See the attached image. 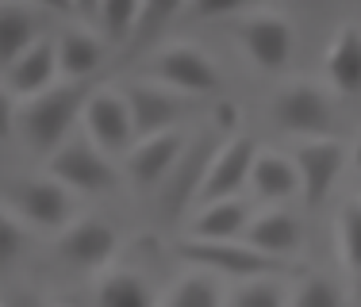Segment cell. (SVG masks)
Instances as JSON below:
<instances>
[{
    "mask_svg": "<svg viewBox=\"0 0 361 307\" xmlns=\"http://www.w3.org/2000/svg\"><path fill=\"white\" fill-rule=\"evenodd\" d=\"M0 307H4V303H0Z\"/></svg>",
    "mask_w": 361,
    "mask_h": 307,
    "instance_id": "cell-37",
    "label": "cell"
},
{
    "mask_svg": "<svg viewBox=\"0 0 361 307\" xmlns=\"http://www.w3.org/2000/svg\"><path fill=\"white\" fill-rule=\"evenodd\" d=\"M246 227H250V208L243 200H216L196 208V219L188 230L200 242H238Z\"/></svg>",
    "mask_w": 361,
    "mask_h": 307,
    "instance_id": "cell-18",
    "label": "cell"
},
{
    "mask_svg": "<svg viewBox=\"0 0 361 307\" xmlns=\"http://www.w3.org/2000/svg\"><path fill=\"white\" fill-rule=\"evenodd\" d=\"M89 81H66V84H50L47 92L23 100L20 108V131L27 139V146L35 154H58L70 142L73 123H81L85 104L92 96Z\"/></svg>",
    "mask_w": 361,
    "mask_h": 307,
    "instance_id": "cell-1",
    "label": "cell"
},
{
    "mask_svg": "<svg viewBox=\"0 0 361 307\" xmlns=\"http://www.w3.org/2000/svg\"><path fill=\"white\" fill-rule=\"evenodd\" d=\"M73 4H77V12H81V15H97L100 12V0H73Z\"/></svg>",
    "mask_w": 361,
    "mask_h": 307,
    "instance_id": "cell-35",
    "label": "cell"
},
{
    "mask_svg": "<svg viewBox=\"0 0 361 307\" xmlns=\"http://www.w3.org/2000/svg\"><path fill=\"white\" fill-rule=\"evenodd\" d=\"M146 73L158 84L180 92V96H204V92H219V70L204 50L188 46V42H177V46H166L154 54V62L146 65Z\"/></svg>",
    "mask_w": 361,
    "mask_h": 307,
    "instance_id": "cell-4",
    "label": "cell"
},
{
    "mask_svg": "<svg viewBox=\"0 0 361 307\" xmlns=\"http://www.w3.org/2000/svg\"><path fill=\"white\" fill-rule=\"evenodd\" d=\"M97 307H154L150 300V288L142 284L139 272H104L97 284Z\"/></svg>",
    "mask_w": 361,
    "mask_h": 307,
    "instance_id": "cell-22",
    "label": "cell"
},
{
    "mask_svg": "<svg viewBox=\"0 0 361 307\" xmlns=\"http://www.w3.org/2000/svg\"><path fill=\"white\" fill-rule=\"evenodd\" d=\"M127 104H131V119H135V139H150V134L173 131L177 119L185 115L180 92L166 89V84H158V81L131 84V89H127Z\"/></svg>",
    "mask_w": 361,
    "mask_h": 307,
    "instance_id": "cell-13",
    "label": "cell"
},
{
    "mask_svg": "<svg viewBox=\"0 0 361 307\" xmlns=\"http://www.w3.org/2000/svg\"><path fill=\"white\" fill-rule=\"evenodd\" d=\"M338 246H342V265L361 284V200H350L338 219Z\"/></svg>",
    "mask_w": 361,
    "mask_h": 307,
    "instance_id": "cell-25",
    "label": "cell"
},
{
    "mask_svg": "<svg viewBox=\"0 0 361 307\" xmlns=\"http://www.w3.org/2000/svg\"><path fill=\"white\" fill-rule=\"evenodd\" d=\"M116 246H119L116 230L100 219H77L58 238V253L73 269H104L116 258Z\"/></svg>",
    "mask_w": 361,
    "mask_h": 307,
    "instance_id": "cell-14",
    "label": "cell"
},
{
    "mask_svg": "<svg viewBox=\"0 0 361 307\" xmlns=\"http://www.w3.org/2000/svg\"><path fill=\"white\" fill-rule=\"evenodd\" d=\"M188 139L177 131H161V134H150V139H139L127 154V177H131L139 189H154V184H161L169 173H173V165L180 161V154H185Z\"/></svg>",
    "mask_w": 361,
    "mask_h": 307,
    "instance_id": "cell-12",
    "label": "cell"
},
{
    "mask_svg": "<svg viewBox=\"0 0 361 307\" xmlns=\"http://www.w3.org/2000/svg\"><path fill=\"white\" fill-rule=\"evenodd\" d=\"M292 307H342V292L326 277H307L292 296Z\"/></svg>",
    "mask_w": 361,
    "mask_h": 307,
    "instance_id": "cell-28",
    "label": "cell"
},
{
    "mask_svg": "<svg viewBox=\"0 0 361 307\" xmlns=\"http://www.w3.org/2000/svg\"><path fill=\"white\" fill-rule=\"evenodd\" d=\"M216 119H219V127H235L238 108H235V104H219V108H216Z\"/></svg>",
    "mask_w": 361,
    "mask_h": 307,
    "instance_id": "cell-34",
    "label": "cell"
},
{
    "mask_svg": "<svg viewBox=\"0 0 361 307\" xmlns=\"http://www.w3.org/2000/svg\"><path fill=\"white\" fill-rule=\"evenodd\" d=\"M257 158V142L250 134H235L216 150L208 173H204V184L196 192V208L204 203H216V200H235V192L243 184H250V169Z\"/></svg>",
    "mask_w": 361,
    "mask_h": 307,
    "instance_id": "cell-7",
    "label": "cell"
},
{
    "mask_svg": "<svg viewBox=\"0 0 361 307\" xmlns=\"http://www.w3.org/2000/svg\"><path fill=\"white\" fill-rule=\"evenodd\" d=\"M85 131H89V142L97 146L100 154H131L135 139V119H131V104H127V92L119 89H97L85 104V115H81Z\"/></svg>",
    "mask_w": 361,
    "mask_h": 307,
    "instance_id": "cell-3",
    "label": "cell"
},
{
    "mask_svg": "<svg viewBox=\"0 0 361 307\" xmlns=\"http://www.w3.org/2000/svg\"><path fill=\"white\" fill-rule=\"evenodd\" d=\"M4 307H58V303H47L42 296H31V292H16Z\"/></svg>",
    "mask_w": 361,
    "mask_h": 307,
    "instance_id": "cell-33",
    "label": "cell"
},
{
    "mask_svg": "<svg viewBox=\"0 0 361 307\" xmlns=\"http://www.w3.org/2000/svg\"><path fill=\"white\" fill-rule=\"evenodd\" d=\"M47 173L62 181L70 192H108L116 184V169H111L108 154H100L92 142H66L58 154H50Z\"/></svg>",
    "mask_w": 361,
    "mask_h": 307,
    "instance_id": "cell-8",
    "label": "cell"
},
{
    "mask_svg": "<svg viewBox=\"0 0 361 307\" xmlns=\"http://www.w3.org/2000/svg\"><path fill=\"white\" fill-rule=\"evenodd\" d=\"M296 173H300V196L307 208H319L331 196L334 181H338L342 165H346V150L334 139H304L296 146Z\"/></svg>",
    "mask_w": 361,
    "mask_h": 307,
    "instance_id": "cell-9",
    "label": "cell"
},
{
    "mask_svg": "<svg viewBox=\"0 0 361 307\" xmlns=\"http://www.w3.org/2000/svg\"><path fill=\"white\" fill-rule=\"evenodd\" d=\"M180 8H185V0H142L139 20H135V31H131V39H127V46L142 50L146 42H154L161 31H166V23L180 12Z\"/></svg>",
    "mask_w": 361,
    "mask_h": 307,
    "instance_id": "cell-24",
    "label": "cell"
},
{
    "mask_svg": "<svg viewBox=\"0 0 361 307\" xmlns=\"http://www.w3.org/2000/svg\"><path fill=\"white\" fill-rule=\"evenodd\" d=\"M250 4L254 0H185V12L192 20H219V15H235Z\"/></svg>",
    "mask_w": 361,
    "mask_h": 307,
    "instance_id": "cell-29",
    "label": "cell"
},
{
    "mask_svg": "<svg viewBox=\"0 0 361 307\" xmlns=\"http://www.w3.org/2000/svg\"><path fill=\"white\" fill-rule=\"evenodd\" d=\"M20 4L42 8V12H58V15H70V12H77V4H73V0H20Z\"/></svg>",
    "mask_w": 361,
    "mask_h": 307,
    "instance_id": "cell-32",
    "label": "cell"
},
{
    "mask_svg": "<svg viewBox=\"0 0 361 307\" xmlns=\"http://www.w3.org/2000/svg\"><path fill=\"white\" fill-rule=\"evenodd\" d=\"M300 234L304 230H300L296 215H288V211H262L257 219H250L243 242H250L254 250L269 253V258H288L300 246Z\"/></svg>",
    "mask_w": 361,
    "mask_h": 307,
    "instance_id": "cell-20",
    "label": "cell"
},
{
    "mask_svg": "<svg viewBox=\"0 0 361 307\" xmlns=\"http://www.w3.org/2000/svg\"><path fill=\"white\" fill-rule=\"evenodd\" d=\"M54 77H58V46L54 39L42 35L12 62V70L4 73V89L20 100H31L39 92H47L54 84Z\"/></svg>",
    "mask_w": 361,
    "mask_h": 307,
    "instance_id": "cell-15",
    "label": "cell"
},
{
    "mask_svg": "<svg viewBox=\"0 0 361 307\" xmlns=\"http://www.w3.org/2000/svg\"><path fill=\"white\" fill-rule=\"evenodd\" d=\"M250 184L257 196L265 200H288L292 192H300V173H296V161L281 158L273 150H257L254 169H250Z\"/></svg>",
    "mask_w": 361,
    "mask_h": 307,
    "instance_id": "cell-21",
    "label": "cell"
},
{
    "mask_svg": "<svg viewBox=\"0 0 361 307\" xmlns=\"http://www.w3.org/2000/svg\"><path fill=\"white\" fill-rule=\"evenodd\" d=\"M12 208L42 230H66L73 223V192L54 177H20L12 184Z\"/></svg>",
    "mask_w": 361,
    "mask_h": 307,
    "instance_id": "cell-6",
    "label": "cell"
},
{
    "mask_svg": "<svg viewBox=\"0 0 361 307\" xmlns=\"http://www.w3.org/2000/svg\"><path fill=\"white\" fill-rule=\"evenodd\" d=\"M20 246H23V230L8 211H0V269L12 265L20 258Z\"/></svg>",
    "mask_w": 361,
    "mask_h": 307,
    "instance_id": "cell-30",
    "label": "cell"
},
{
    "mask_svg": "<svg viewBox=\"0 0 361 307\" xmlns=\"http://www.w3.org/2000/svg\"><path fill=\"white\" fill-rule=\"evenodd\" d=\"M326 81L334 92L357 96L361 92V27L357 23H342L338 35L331 39L326 50Z\"/></svg>",
    "mask_w": 361,
    "mask_h": 307,
    "instance_id": "cell-17",
    "label": "cell"
},
{
    "mask_svg": "<svg viewBox=\"0 0 361 307\" xmlns=\"http://www.w3.org/2000/svg\"><path fill=\"white\" fill-rule=\"evenodd\" d=\"M219 146L223 142H216V134H200L192 146H185L180 161L173 165V173L166 177V184H161V196H158L161 211L180 215L185 208H192L196 192H200V184H204V173H208V165H212V158H216Z\"/></svg>",
    "mask_w": 361,
    "mask_h": 307,
    "instance_id": "cell-11",
    "label": "cell"
},
{
    "mask_svg": "<svg viewBox=\"0 0 361 307\" xmlns=\"http://www.w3.org/2000/svg\"><path fill=\"white\" fill-rule=\"evenodd\" d=\"M166 307H223V292L216 284V272H188L173 284V292L166 296Z\"/></svg>",
    "mask_w": 361,
    "mask_h": 307,
    "instance_id": "cell-23",
    "label": "cell"
},
{
    "mask_svg": "<svg viewBox=\"0 0 361 307\" xmlns=\"http://www.w3.org/2000/svg\"><path fill=\"white\" fill-rule=\"evenodd\" d=\"M42 39V15L39 8L20 0H0V77L12 70V62Z\"/></svg>",
    "mask_w": 361,
    "mask_h": 307,
    "instance_id": "cell-16",
    "label": "cell"
},
{
    "mask_svg": "<svg viewBox=\"0 0 361 307\" xmlns=\"http://www.w3.org/2000/svg\"><path fill=\"white\" fill-rule=\"evenodd\" d=\"M58 46V73L66 81H89L104 65V42L85 27H70L54 39Z\"/></svg>",
    "mask_w": 361,
    "mask_h": 307,
    "instance_id": "cell-19",
    "label": "cell"
},
{
    "mask_svg": "<svg viewBox=\"0 0 361 307\" xmlns=\"http://www.w3.org/2000/svg\"><path fill=\"white\" fill-rule=\"evenodd\" d=\"M231 307H285V292L277 280L262 277V280H243L231 296Z\"/></svg>",
    "mask_w": 361,
    "mask_h": 307,
    "instance_id": "cell-27",
    "label": "cell"
},
{
    "mask_svg": "<svg viewBox=\"0 0 361 307\" xmlns=\"http://www.w3.org/2000/svg\"><path fill=\"white\" fill-rule=\"evenodd\" d=\"M273 119H277L281 131L300 134V139H331V100L319 84L312 81H292L277 92L273 100Z\"/></svg>",
    "mask_w": 361,
    "mask_h": 307,
    "instance_id": "cell-5",
    "label": "cell"
},
{
    "mask_svg": "<svg viewBox=\"0 0 361 307\" xmlns=\"http://www.w3.org/2000/svg\"><path fill=\"white\" fill-rule=\"evenodd\" d=\"M139 8L142 0H100V27H104L108 42H127L135 31V20H139Z\"/></svg>",
    "mask_w": 361,
    "mask_h": 307,
    "instance_id": "cell-26",
    "label": "cell"
},
{
    "mask_svg": "<svg viewBox=\"0 0 361 307\" xmlns=\"http://www.w3.org/2000/svg\"><path fill=\"white\" fill-rule=\"evenodd\" d=\"M238 42L246 46V54L254 58L262 70L277 73L288 65L292 50H296V35H292V23L277 12H257L250 20L238 23Z\"/></svg>",
    "mask_w": 361,
    "mask_h": 307,
    "instance_id": "cell-10",
    "label": "cell"
},
{
    "mask_svg": "<svg viewBox=\"0 0 361 307\" xmlns=\"http://www.w3.org/2000/svg\"><path fill=\"white\" fill-rule=\"evenodd\" d=\"M12 119H16V112H12V92L0 89V139H8V134H12Z\"/></svg>",
    "mask_w": 361,
    "mask_h": 307,
    "instance_id": "cell-31",
    "label": "cell"
},
{
    "mask_svg": "<svg viewBox=\"0 0 361 307\" xmlns=\"http://www.w3.org/2000/svg\"><path fill=\"white\" fill-rule=\"evenodd\" d=\"M354 165L361 169V142H357V146H354Z\"/></svg>",
    "mask_w": 361,
    "mask_h": 307,
    "instance_id": "cell-36",
    "label": "cell"
},
{
    "mask_svg": "<svg viewBox=\"0 0 361 307\" xmlns=\"http://www.w3.org/2000/svg\"><path fill=\"white\" fill-rule=\"evenodd\" d=\"M177 258L188 261L192 269L216 272V277H238V280L296 272V265L288 258H269V253L254 250L250 242H200V238H185V242H177Z\"/></svg>",
    "mask_w": 361,
    "mask_h": 307,
    "instance_id": "cell-2",
    "label": "cell"
}]
</instances>
